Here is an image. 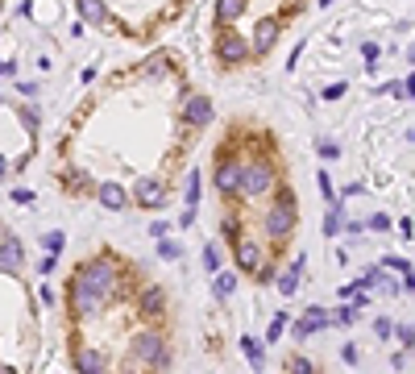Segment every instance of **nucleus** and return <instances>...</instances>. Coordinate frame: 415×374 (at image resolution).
I'll return each instance as SVG.
<instances>
[{
  "label": "nucleus",
  "instance_id": "1",
  "mask_svg": "<svg viewBox=\"0 0 415 374\" xmlns=\"http://www.w3.org/2000/svg\"><path fill=\"white\" fill-rule=\"evenodd\" d=\"M79 283H88L92 291L100 296V303H112V299L121 296V266L108 258V254H96V258H88V262H79V271H75Z\"/></svg>",
  "mask_w": 415,
  "mask_h": 374
},
{
  "label": "nucleus",
  "instance_id": "2",
  "mask_svg": "<svg viewBox=\"0 0 415 374\" xmlns=\"http://www.w3.org/2000/svg\"><path fill=\"white\" fill-rule=\"evenodd\" d=\"M129 362L133 366H146V370L162 374L171 366V346H167V337H162V328H142V333H133L129 337Z\"/></svg>",
  "mask_w": 415,
  "mask_h": 374
},
{
  "label": "nucleus",
  "instance_id": "3",
  "mask_svg": "<svg viewBox=\"0 0 415 374\" xmlns=\"http://www.w3.org/2000/svg\"><path fill=\"white\" fill-rule=\"evenodd\" d=\"M278 183V162L266 154H245L241 158V199H262Z\"/></svg>",
  "mask_w": 415,
  "mask_h": 374
},
{
  "label": "nucleus",
  "instance_id": "4",
  "mask_svg": "<svg viewBox=\"0 0 415 374\" xmlns=\"http://www.w3.org/2000/svg\"><path fill=\"white\" fill-rule=\"evenodd\" d=\"M67 312H71L75 321H96L100 312H104V303L100 296L88 287V283H79V279H67Z\"/></svg>",
  "mask_w": 415,
  "mask_h": 374
},
{
  "label": "nucleus",
  "instance_id": "5",
  "mask_svg": "<svg viewBox=\"0 0 415 374\" xmlns=\"http://www.w3.org/2000/svg\"><path fill=\"white\" fill-rule=\"evenodd\" d=\"M167 199H171L167 183H162V179H154V175L137 179V183L129 187V204H137V208H146V212H162V208H167Z\"/></svg>",
  "mask_w": 415,
  "mask_h": 374
},
{
  "label": "nucleus",
  "instance_id": "6",
  "mask_svg": "<svg viewBox=\"0 0 415 374\" xmlns=\"http://www.w3.org/2000/svg\"><path fill=\"white\" fill-rule=\"evenodd\" d=\"M262 229H266V237L274 246H283L295 229H299V208H274L270 204L266 212H262Z\"/></svg>",
  "mask_w": 415,
  "mask_h": 374
},
{
  "label": "nucleus",
  "instance_id": "7",
  "mask_svg": "<svg viewBox=\"0 0 415 374\" xmlns=\"http://www.w3.org/2000/svg\"><path fill=\"white\" fill-rule=\"evenodd\" d=\"M212 183L224 199L241 196V158L237 154H220L216 158V171H212Z\"/></svg>",
  "mask_w": 415,
  "mask_h": 374
},
{
  "label": "nucleus",
  "instance_id": "8",
  "mask_svg": "<svg viewBox=\"0 0 415 374\" xmlns=\"http://www.w3.org/2000/svg\"><path fill=\"white\" fill-rule=\"evenodd\" d=\"M216 63H224V67L249 63V38H241L237 29H220L216 33Z\"/></svg>",
  "mask_w": 415,
  "mask_h": 374
},
{
  "label": "nucleus",
  "instance_id": "9",
  "mask_svg": "<svg viewBox=\"0 0 415 374\" xmlns=\"http://www.w3.org/2000/svg\"><path fill=\"white\" fill-rule=\"evenodd\" d=\"M216 117V108H212V100L204 96V92H187L183 96V125L187 129H208Z\"/></svg>",
  "mask_w": 415,
  "mask_h": 374
},
{
  "label": "nucleus",
  "instance_id": "10",
  "mask_svg": "<svg viewBox=\"0 0 415 374\" xmlns=\"http://www.w3.org/2000/svg\"><path fill=\"white\" fill-rule=\"evenodd\" d=\"M137 312L146 316L149 324H158L167 312H171V296H167V287H158V283H149L142 287V296H137Z\"/></svg>",
  "mask_w": 415,
  "mask_h": 374
},
{
  "label": "nucleus",
  "instance_id": "11",
  "mask_svg": "<svg viewBox=\"0 0 415 374\" xmlns=\"http://www.w3.org/2000/svg\"><path fill=\"white\" fill-rule=\"evenodd\" d=\"M92 196H96L100 208H108V212H125V208H129V187L117 183V179H100L96 187H92Z\"/></svg>",
  "mask_w": 415,
  "mask_h": 374
},
{
  "label": "nucleus",
  "instance_id": "12",
  "mask_svg": "<svg viewBox=\"0 0 415 374\" xmlns=\"http://www.w3.org/2000/svg\"><path fill=\"white\" fill-rule=\"evenodd\" d=\"M262 258H266V249L258 246V241H253V237H237V241H233V262H237V271L241 274H253L258 271V266H262Z\"/></svg>",
  "mask_w": 415,
  "mask_h": 374
},
{
  "label": "nucleus",
  "instance_id": "13",
  "mask_svg": "<svg viewBox=\"0 0 415 374\" xmlns=\"http://www.w3.org/2000/svg\"><path fill=\"white\" fill-rule=\"evenodd\" d=\"M328 308H308V312H299V321L291 324V337L295 341H308V337H316V333H324L328 328Z\"/></svg>",
  "mask_w": 415,
  "mask_h": 374
},
{
  "label": "nucleus",
  "instance_id": "14",
  "mask_svg": "<svg viewBox=\"0 0 415 374\" xmlns=\"http://www.w3.org/2000/svg\"><path fill=\"white\" fill-rule=\"evenodd\" d=\"M278 29H283V21H278V17H262V21L253 25L249 54H270V50H274V42H278Z\"/></svg>",
  "mask_w": 415,
  "mask_h": 374
},
{
  "label": "nucleus",
  "instance_id": "15",
  "mask_svg": "<svg viewBox=\"0 0 415 374\" xmlns=\"http://www.w3.org/2000/svg\"><path fill=\"white\" fill-rule=\"evenodd\" d=\"M108 362H112V358H108V353H104V349H96V346H83L79 349V353H75V374H108Z\"/></svg>",
  "mask_w": 415,
  "mask_h": 374
},
{
  "label": "nucleus",
  "instance_id": "16",
  "mask_svg": "<svg viewBox=\"0 0 415 374\" xmlns=\"http://www.w3.org/2000/svg\"><path fill=\"white\" fill-rule=\"evenodd\" d=\"M21 262H25L21 237L4 233V237H0V271H4V274H21Z\"/></svg>",
  "mask_w": 415,
  "mask_h": 374
},
{
  "label": "nucleus",
  "instance_id": "17",
  "mask_svg": "<svg viewBox=\"0 0 415 374\" xmlns=\"http://www.w3.org/2000/svg\"><path fill=\"white\" fill-rule=\"evenodd\" d=\"M303 274H308V258L299 254V258H291V262H287V271L274 279V283H278V296L291 299L295 291H299V283H303Z\"/></svg>",
  "mask_w": 415,
  "mask_h": 374
},
{
  "label": "nucleus",
  "instance_id": "18",
  "mask_svg": "<svg viewBox=\"0 0 415 374\" xmlns=\"http://www.w3.org/2000/svg\"><path fill=\"white\" fill-rule=\"evenodd\" d=\"M75 9H79V21L92 25V29L112 25V13H108V4H104V0H75Z\"/></svg>",
  "mask_w": 415,
  "mask_h": 374
},
{
  "label": "nucleus",
  "instance_id": "19",
  "mask_svg": "<svg viewBox=\"0 0 415 374\" xmlns=\"http://www.w3.org/2000/svg\"><path fill=\"white\" fill-rule=\"evenodd\" d=\"M237 271H220V274H212V296L220 299V303H228V299L237 296Z\"/></svg>",
  "mask_w": 415,
  "mask_h": 374
},
{
  "label": "nucleus",
  "instance_id": "20",
  "mask_svg": "<svg viewBox=\"0 0 415 374\" xmlns=\"http://www.w3.org/2000/svg\"><path fill=\"white\" fill-rule=\"evenodd\" d=\"M245 4H249V0H216V25L220 29H228V25L237 21L245 13Z\"/></svg>",
  "mask_w": 415,
  "mask_h": 374
},
{
  "label": "nucleus",
  "instance_id": "21",
  "mask_svg": "<svg viewBox=\"0 0 415 374\" xmlns=\"http://www.w3.org/2000/svg\"><path fill=\"white\" fill-rule=\"evenodd\" d=\"M345 199H337V204H328V212H324V237H341L345 233Z\"/></svg>",
  "mask_w": 415,
  "mask_h": 374
},
{
  "label": "nucleus",
  "instance_id": "22",
  "mask_svg": "<svg viewBox=\"0 0 415 374\" xmlns=\"http://www.w3.org/2000/svg\"><path fill=\"white\" fill-rule=\"evenodd\" d=\"M241 349H245V358H249L253 370H266V346L258 337H241Z\"/></svg>",
  "mask_w": 415,
  "mask_h": 374
},
{
  "label": "nucleus",
  "instance_id": "23",
  "mask_svg": "<svg viewBox=\"0 0 415 374\" xmlns=\"http://www.w3.org/2000/svg\"><path fill=\"white\" fill-rule=\"evenodd\" d=\"M337 296H341L345 303H357V308H362V303H369V287L362 283V279H353V283H349V287H341Z\"/></svg>",
  "mask_w": 415,
  "mask_h": 374
},
{
  "label": "nucleus",
  "instance_id": "24",
  "mask_svg": "<svg viewBox=\"0 0 415 374\" xmlns=\"http://www.w3.org/2000/svg\"><path fill=\"white\" fill-rule=\"evenodd\" d=\"M199 258H204L199 266H204V271H208V274H220V271H224V258H220V246H216V241H208Z\"/></svg>",
  "mask_w": 415,
  "mask_h": 374
},
{
  "label": "nucleus",
  "instance_id": "25",
  "mask_svg": "<svg viewBox=\"0 0 415 374\" xmlns=\"http://www.w3.org/2000/svg\"><path fill=\"white\" fill-rule=\"evenodd\" d=\"M199 196H204V175L191 171V175H187V192H183V204H187V208H199Z\"/></svg>",
  "mask_w": 415,
  "mask_h": 374
},
{
  "label": "nucleus",
  "instance_id": "26",
  "mask_svg": "<svg viewBox=\"0 0 415 374\" xmlns=\"http://www.w3.org/2000/svg\"><path fill=\"white\" fill-rule=\"evenodd\" d=\"M171 71V54H149L146 63H142V75H149V79H154V75H167Z\"/></svg>",
  "mask_w": 415,
  "mask_h": 374
},
{
  "label": "nucleus",
  "instance_id": "27",
  "mask_svg": "<svg viewBox=\"0 0 415 374\" xmlns=\"http://www.w3.org/2000/svg\"><path fill=\"white\" fill-rule=\"evenodd\" d=\"M63 187H71V192H88V187H92V179L79 171V167H67V171H63Z\"/></svg>",
  "mask_w": 415,
  "mask_h": 374
},
{
  "label": "nucleus",
  "instance_id": "28",
  "mask_svg": "<svg viewBox=\"0 0 415 374\" xmlns=\"http://www.w3.org/2000/svg\"><path fill=\"white\" fill-rule=\"evenodd\" d=\"M378 266H382V271H394L399 279H403V274H411V258H399V254H387V258H382Z\"/></svg>",
  "mask_w": 415,
  "mask_h": 374
},
{
  "label": "nucleus",
  "instance_id": "29",
  "mask_svg": "<svg viewBox=\"0 0 415 374\" xmlns=\"http://www.w3.org/2000/svg\"><path fill=\"white\" fill-rule=\"evenodd\" d=\"M274 208H295V187L291 183H274Z\"/></svg>",
  "mask_w": 415,
  "mask_h": 374
},
{
  "label": "nucleus",
  "instance_id": "30",
  "mask_svg": "<svg viewBox=\"0 0 415 374\" xmlns=\"http://www.w3.org/2000/svg\"><path fill=\"white\" fill-rule=\"evenodd\" d=\"M287 374H316V366H312L308 353H291V358H287Z\"/></svg>",
  "mask_w": 415,
  "mask_h": 374
},
{
  "label": "nucleus",
  "instance_id": "31",
  "mask_svg": "<svg viewBox=\"0 0 415 374\" xmlns=\"http://www.w3.org/2000/svg\"><path fill=\"white\" fill-rule=\"evenodd\" d=\"M382 96H399V100H411V75H403V79H394L382 88Z\"/></svg>",
  "mask_w": 415,
  "mask_h": 374
},
{
  "label": "nucleus",
  "instance_id": "32",
  "mask_svg": "<svg viewBox=\"0 0 415 374\" xmlns=\"http://www.w3.org/2000/svg\"><path fill=\"white\" fill-rule=\"evenodd\" d=\"M158 258H162V262H179V258H183V246L171 241V237H162V241H158Z\"/></svg>",
  "mask_w": 415,
  "mask_h": 374
},
{
  "label": "nucleus",
  "instance_id": "33",
  "mask_svg": "<svg viewBox=\"0 0 415 374\" xmlns=\"http://www.w3.org/2000/svg\"><path fill=\"white\" fill-rule=\"evenodd\" d=\"M328 321L349 328V324H357V308H337V312H328Z\"/></svg>",
  "mask_w": 415,
  "mask_h": 374
},
{
  "label": "nucleus",
  "instance_id": "34",
  "mask_svg": "<svg viewBox=\"0 0 415 374\" xmlns=\"http://www.w3.org/2000/svg\"><path fill=\"white\" fill-rule=\"evenodd\" d=\"M253 279H258V283H262V287H266V283H274V279H278V266H274V262H270V258H262V266H258V271H253Z\"/></svg>",
  "mask_w": 415,
  "mask_h": 374
},
{
  "label": "nucleus",
  "instance_id": "35",
  "mask_svg": "<svg viewBox=\"0 0 415 374\" xmlns=\"http://www.w3.org/2000/svg\"><path fill=\"white\" fill-rule=\"evenodd\" d=\"M316 183H320V192H324V199H328V204H337V199H341V196H337V187H332V175H328V171H320Z\"/></svg>",
  "mask_w": 415,
  "mask_h": 374
},
{
  "label": "nucleus",
  "instance_id": "36",
  "mask_svg": "<svg viewBox=\"0 0 415 374\" xmlns=\"http://www.w3.org/2000/svg\"><path fill=\"white\" fill-rule=\"evenodd\" d=\"M283 333H287V316H283V312H278V316H274V321H270V328H266V346H274V341H278V337H283Z\"/></svg>",
  "mask_w": 415,
  "mask_h": 374
},
{
  "label": "nucleus",
  "instance_id": "37",
  "mask_svg": "<svg viewBox=\"0 0 415 374\" xmlns=\"http://www.w3.org/2000/svg\"><path fill=\"white\" fill-rule=\"evenodd\" d=\"M42 246H46V254H58V249L67 246V233H58V229L54 233H42Z\"/></svg>",
  "mask_w": 415,
  "mask_h": 374
},
{
  "label": "nucleus",
  "instance_id": "38",
  "mask_svg": "<svg viewBox=\"0 0 415 374\" xmlns=\"http://www.w3.org/2000/svg\"><path fill=\"white\" fill-rule=\"evenodd\" d=\"M316 150H320V158H328V162H332V158H341V146H337L332 137H320Z\"/></svg>",
  "mask_w": 415,
  "mask_h": 374
},
{
  "label": "nucleus",
  "instance_id": "39",
  "mask_svg": "<svg viewBox=\"0 0 415 374\" xmlns=\"http://www.w3.org/2000/svg\"><path fill=\"white\" fill-rule=\"evenodd\" d=\"M366 224V229H374V233H391V217H387V212H374V217H369V221H362Z\"/></svg>",
  "mask_w": 415,
  "mask_h": 374
},
{
  "label": "nucleus",
  "instance_id": "40",
  "mask_svg": "<svg viewBox=\"0 0 415 374\" xmlns=\"http://www.w3.org/2000/svg\"><path fill=\"white\" fill-rule=\"evenodd\" d=\"M220 229H224V237H228V241H237V237H241V221H237V217H224Z\"/></svg>",
  "mask_w": 415,
  "mask_h": 374
},
{
  "label": "nucleus",
  "instance_id": "41",
  "mask_svg": "<svg viewBox=\"0 0 415 374\" xmlns=\"http://www.w3.org/2000/svg\"><path fill=\"white\" fill-rule=\"evenodd\" d=\"M391 333H394V321H387V316H378V321H374V337H382V341H387Z\"/></svg>",
  "mask_w": 415,
  "mask_h": 374
},
{
  "label": "nucleus",
  "instance_id": "42",
  "mask_svg": "<svg viewBox=\"0 0 415 374\" xmlns=\"http://www.w3.org/2000/svg\"><path fill=\"white\" fill-rule=\"evenodd\" d=\"M58 271V254H42V262H38V274H54Z\"/></svg>",
  "mask_w": 415,
  "mask_h": 374
},
{
  "label": "nucleus",
  "instance_id": "43",
  "mask_svg": "<svg viewBox=\"0 0 415 374\" xmlns=\"http://www.w3.org/2000/svg\"><path fill=\"white\" fill-rule=\"evenodd\" d=\"M345 88H349L345 79H337V83H328V88H324V100H341V96H345Z\"/></svg>",
  "mask_w": 415,
  "mask_h": 374
},
{
  "label": "nucleus",
  "instance_id": "44",
  "mask_svg": "<svg viewBox=\"0 0 415 374\" xmlns=\"http://www.w3.org/2000/svg\"><path fill=\"white\" fill-rule=\"evenodd\" d=\"M378 54H382V50H378V42H366V46H362V58H366V67H374V63H378Z\"/></svg>",
  "mask_w": 415,
  "mask_h": 374
},
{
  "label": "nucleus",
  "instance_id": "45",
  "mask_svg": "<svg viewBox=\"0 0 415 374\" xmlns=\"http://www.w3.org/2000/svg\"><path fill=\"white\" fill-rule=\"evenodd\" d=\"M399 346L403 353H411V324H399Z\"/></svg>",
  "mask_w": 415,
  "mask_h": 374
},
{
  "label": "nucleus",
  "instance_id": "46",
  "mask_svg": "<svg viewBox=\"0 0 415 374\" xmlns=\"http://www.w3.org/2000/svg\"><path fill=\"white\" fill-rule=\"evenodd\" d=\"M167 233H171V224H167V221H154V224H149V237H154V241H162Z\"/></svg>",
  "mask_w": 415,
  "mask_h": 374
},
{
  "label": "nucleus",
  "instance_id": "47",
  "mask_svg": "<svg viewBox=\"0 0 415 374\" xmlns=\"http://www.w3.org/2000/svg\"><path fill=\"white\" fill-rule=\"evenodd\" d=\"M13 204L29 208V204H33V192H29V187H17V192H13Z\"/></svg>",
  "mask_w": 415,
  "mask_h": 374
},
{
  "label": "nucleus",
  "instance_id": "48",
  "mask_svg": "<svg viewBox=\"0 0 415 374\" xmlns=\"http://www.w3.org/2000/svg\"><path fill=\"white\" fill-rule=\"evenodd\" d=\"M21 121L29 125V133H38V108H21Z\"/></svg>",
  "mask_w": 415,
  "mask_h": 374
},
{
  "label": "nucleus",
  "instance_id": "49",
  "mask_svg": "<svg viewBox=\"0 0 415 374\" xmlns=\"http://www.w3.org/2000/svg\"><path fill=\"white\" fill-rule=\"evenodd\" d=\"M38 296H42V303H46V308H54V303H58V291H54V287H42V291H38Z\"/></svg>",
  "mask_w": 415,
  "mask_h": 374
},
{
  "label": "nucleus",
  "instance_id": "50",
  "mask_svg": "<svg viewBox=\"0 0 415 374\" xmlns=\"http://www.w3.org/2000/svg\"><path fill=\"white\" fill-rule=\"evenodd\" d=\"M196 217H199V208H183V217H179V224H183V229H191V224H196Z\"/></svg>",
  "mask_w": 415,
  "mask_h": 374
},
{
  "label": "nucleus",
  "instance_id": "51",
  "mask_svg": "<svg viewBox=\"0 0 415 374\" xmlns=\"http://www.w3.org/2000/svg\"><path fill=\"white\" fill-rule=\"evenodd\" d=\"M357 358H362V353H357V346H345L341 349V362H349V366H357Z\"/></svg>",
  "mask_w": 415,
  "mask_h": 374
},
{
  "label": "nucleus",
  "instance_id": "52",
  "mask_svg": "<svg viewBox=\"0 0 415 374\" xmlns=\"http://www.w3.org/2000/svg\"><path fill=\"white\" fill-rule=\"evenodd\" d=\"M399 237H403V241H411V217H403V221H399Z\"/></svg>",
  "mask_w": 415,
  "mask_h": 374
},
{
  "label": "nucleus",
  "instance_id": "53",
  "mask_svg": "<svg viewBox=\"0 0 415 374\" xmlns=\"http://www.w3.org/2000/svg\"><path fill=\"white\" fill-rule=\"evenodd\" d=\"M4 179H9V158L0 154V183H4Z\"/></svg>",
  "mask_w": 415,
  "mask_h": 374
},
{
  "label": "nucleus",
  "instance_id": "54",
  "mask_svg": "<svg viewBox=\"0 0 415 374\" xmlns=\"http://www.w3.org/2000/svg\"><path fill=\"white\" fill-rule=\"evenodd\" d=\"M17 71V67H13V63H4V58H0V75H13Z\"/></svg>",
  "mask_w": 415,
  "mask_h": 374
},
{
  "label": "nucleus",
  "instance_id": "55",
  "mask_svg": "<svg viewBox=\"0 0 415 374\" xmlns=\"http://www.w3.org/2000/svg\"><path fill=\"white\" fill-rule=\"evenodd\" d=\"M0 374H17V370H13V366H0Z\"/></svg>",
  "mask_w": 415,
  "mask_h": 374
},
{
  "label": "nucleus",
  "instance_id": "56",
  "mask_svg": "<svg viewBox=\"0 0 415 374\" xmlns=\"http://www.w3.org/2000/svg\"><path fill=\"white\" fill-rule=\"evenodd\" d=\"M0 237H4V221H0Z\"/></svg>",
  "mask_w": 415,
  "mask_h": 374
},
{
  "label": "nucleus",
  "instance_id": "57",
  "mask_svg": "<svg viewBox=\"0 0 415 374\" xmlns=\"http://www.w3.org/2000/svg\"><path fill=\"white\" fill-rule=\"evenodd\" d=\"M0 13H4V0H0Z\"/></svg>",
  "mask_w": 415,
  "mask_h": 374
}]
</instances>
